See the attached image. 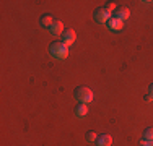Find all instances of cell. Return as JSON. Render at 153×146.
<instances>
[{
	"mask_svg": "<svg viewBox=\"0 0 153 146\" xmlns=\"http://www.w3.org/2000/svg\"><path fill=\"white\" fill-rule=\"evenodd\" d=\"M49 52L51 55H52L54 58H57V60H64V58L68 57V46L64 42H52L49 47Z\"/></svg>",
	"mask_w": 153,
	"mask_h": 146,
	"instance_id": "obj_1",
	"label": "cell"
},
{
	"mask_svg": "<svg viewBox=\"0 0 153 146\" xmlns=\"http://www.w3.org/2000/svg\"><path fill=\"white\" fill-rule=\"evenodd\" d=\"M74 94H75V97H76L80 102H85V104L91 102L93 97H94L93 91L90 89V88H86V86H78V88H75Z\"/></svg>",
	"mask_w": 153,
	"mask_h": 146,
	"instance_id": "obj_2",
	"label": "cell"
},
{
	"mask_svg": "<svg viewBox=\"0 0 153 146\" xmlns=\"http://www.w3.org/2000/svg\"><path fill=\"white\" fill-rule=\"evenodd\" d=\"M93 16H94V21H96V23L103 24V23H108V21L111 20V18H112V13L109 12L106 7H98V8L94 10Z\"/></svg>",
	"mask_w": 153,
	"mask_h": 146,
	"instance_id": "obj_3",
	"label": "cell"
},
{
	"mask_svg": "<svg viewBox=\"0 0 153 146\" xmlns=\"http://www.w3.org/2000/svg\"><path fill=\"white\" fill-rule=\"evenodd\" d=\"M76 41V32L74 29H65L64 32H62V42L67 44V46H70V44H74Z\"/></svg>",
	"mask_w": 153,
	"mask_h": 146,
	"instance_id": "obj_4",
	"label": "cell"
},
{
	"mask_svg": "<svg viewBox=\"0 0 153 146\" xmlns=\"http://www.w3.org/2000/svg\"><path fill=\"white\" fill-rule=\"evenodd\" d=\"M129 16H130V10L127 8V7H119L114 12V18H117V20H121V21H126Z\"/></svg>",
	"mask_w": 153,
	"mask_h": 146,
	"instance_id": "obj_5",
	"label": "cell"
},
{
	"mask_svg": "<svg viewBox=\"0 0 153 146\" xmlns=\"http://www.w3.org/2000/svg\"><path fill=\"white\" fill-rule=\"evenodd\" d=\"M106 24H108L109 31H121L122 26H124V21H121V20H117V18H114V16H112V18L108 21Z\"/></svg>",
	"mask_w": 153,
	"mask_h": 146,
	"instance_id": "obj_6",
	"label": "cell"
},
{
	"mask_svg": "<svg viewBox=\"0 0 153 146\" xmlns=\"http://www.w3.org/2000/svg\"><path fill=\"white\" fill-rule=\"evenodd\" d=\"M96 146H111L112 143V136L111 135H106V133H103V135H100V136L96 138Z\"/></svg>",
	"mask_w": 153,
	"mask_h": 146,
	"instance_id": "obj_7",
	"label": "cell"
},
{
	"mask_svg": "<svg viewBox=\"0 0 153 146\" xmlns=\"http://www.w3.org/2000/svg\"><path fill=\"white\" fill-rule=\"evenodd\" d=\"M62 29H64V23L62 21H59V20H56L52 23V26L49 28V31H51V34H54V36H59V34H62Z\"/></svg>",
	"mask_w": 153,
	"mask_h": 146,
	"instance_id": "obj_8",
	"label": "cell"
},
{
	"mask_svg": "<svg viewBox=\"0 0 153 146\" xmlns=\"http://www.w3.org/2000/svg\"><path fill=\"white\" fill-rule=\"evenodd\" d=\"M52 23H54V18H52V15H49V13L42 15L41 20H39V24H41L42 28H47V29L52 26Z\"/></svg>",
	"mask_w": 153,
	"mask_h": 146,
	"instance_id": "obj_9",
	"label": "cell"
},
{
	"mask_svg": "<svg viewBox=\"0 0 153 146\" xmlns=\"http://www.w3.org/2000/svg\"><path fill=\"white\" fill-rule=\"evenodd\" d=\"M86 114H88V104H85V102H80L78 105H75V115L85 117Z\"/></svg>",
	"mask_w": 153,
	"mask_h": 146,
	"instance_id": "obj_10",
	"label": "cell"
},
{
	"mask_svg": "<svg viewBox=\"0 0 153 146\" xmlns=\"http://www.w3.org/2000/svg\"><path fill=\"white\" fill-rule=\"evenodd\" d=\"M143 140L153 141V127H148V128L143 130Z\"/></svg>",
	"mask_w": 153,
	"mask_h": 146,
	"instance_id": "obj_11",
	"label": "cell"
},
{
	"mask_svg": "<svg viewBox=\"0 0 153 146\" xmlns=\"http://www.w3.org/2000/svg\"><path fill=\"white\" fill-rule=\"evenodd\" d=\"M85 138H86V141H96L98 135H96V131H88Z\"/></svg>",
	"mask_w": 153,
	"mask_h": 146,
	"instance_id": "obj_12",
	"label": "cell"
},
{
	"mask_svg": "<svg viewBox=\"0 0 153 146\" xmlns=\"http://www.w3.org/2000/svg\"><path fill=\"white\" fill-rule=\"evenodd\" d=\"M106 8L109 10V12H114V10H117V5H116V3L114 2H108V5H106Z\"/></svg>",
	"mask_w": 153,
	"mask_h": 146,
	"instance_id": "obj_13",
	"label": "cell"
},
{
	"mask_svg": "<svg viewBox=\"0 0 153 146\" xmlns=\"http://www.w3.org/2000/svg\"><path fill=\"white\" fill-rule=\"evenodd\" d=\"M145 99H147V101H152V99H153V83L148 86V96L145 97Z\"/></svg>",
	"mask_w": 153,
	"mask_h": 146,
	"instance_id": "obj_14",
	"label": "cell"
},
{
	"mask_svg": "<svg viewBox=\"0 0 153 146\" xmlns=\"http://www.w3.org/2000/svg\"><path fill=\"white\" fill-rule=\"evenodd\" d=\"M140 146H153V141H147V140H142Z\"/></svg>",
	"mask_w": 153,
	"mask_h": 146,
	"instance_id": "obj_15",
	"label": "cell"
}]
</instances>
